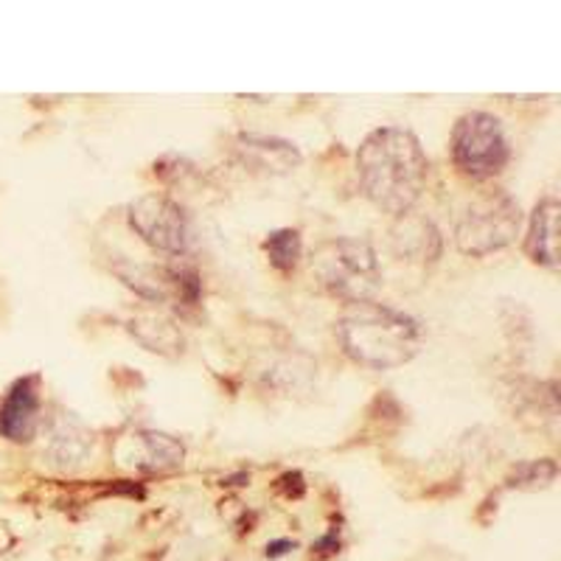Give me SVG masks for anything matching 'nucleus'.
Wrapping results in <instances>:
<instances>
[{"label":"nucleus","mask_w":561,"mask_h":561,"mask_svg":"<svg viewBox=\"0 0 561 561\" xmlns=\"http://www.w3.org/2000/svg\"><path fill=\"white\" fill-rule=\"evenodd\" d=\"M427 154L421 140L404 127H379L363 140L357 152V178L363 194L377 205L402 217L413 208L427 183Z\"/></svg>","instance_id":"obj_1"},{"label":"nucleus","mask_w":561,"mask_h":561,"mask_svg":"<svg viewBox=\"0 0 561 561\" xmlns=\"http://www.w3.org/2000/svg\"><path fill=\"white\" fill-rule=\"evenodd\" d=\"M337 337L354 363L390 370L410 363L419 354L424 329L413 314L365 300V304H354L340 318Z\"/></svg>","instance_id":"obj_2"},{"label":"nucleus","mask_w":561,"mask_h":561,"mask_svg":"<svg viewBox=\"0 0 561 561\" xmlns=\"http://www.w3.org/2000/svg\"><path fill=\"white\" fill-rule=\"evenodd\" d=\"M312 275L323 289L348 304H365L382 287L377 253L363 239H332L312 255Z\"/></svg>","instance_id":"obj_3"},{"label":"nucleus","mask_w":561,"mask_h":561,"mask_svg":"<svg viewBox=\"0 0 561 561\" xmlns=\"http://www.w3.org/2000/svg\"><path fill=\"white\" fill-rule=\"evenodd\" d=\"M519 225H523V208L517 199L505 192H489L463 210L455 228V242L460 253L480 259L508 248L519 237Z\"/></svg>","instance_id":"obj_4"},{"label":"nucleus","mask_w":561,"mask_h":561,"mask_svg":"<svg viewBox=\"0 0 561 561\" xmlns=\"http://www.w3.org/2000/svg\"><path fill=\"white\" fill-rule=\"evenodd\" d=\"M508 158V135L497 115L483 113V110L460 115L453 129V160L466 178H494L503 172Z\"/></svg>","instance_id":"obj_5"},{"label":"nucleus","mask_w":561,"mask_h":561,"mask_svg":"<svg viewBox=\"0 0 561 561\" xmlns=\"http://www.w3.org/2000/svg\"><path fill=\"white\" fill-rule=\"evenodd\" d=\"M127 217L135 233L149 248L169 255H185L192 250V222L174 199L163 194H147L129 203Z\"/></svg>","instance_id":"obj_6"},{"label":"nucleus","mask_w":561,"mask_h":561,"mask_svg":"<svg viewBox=\"0 0 561 561\" xmlns=\"http://www.w3.org/2000/svg\"><path fill=\"white\" fill-rule=\"evenodd\" d=\"M39 424V393L37 377H23L9 388L7 402L0 408V433L14 444H26L34 438Z\"/></svg>","instance_id":"obj_7"},{"label":"nucleus","mask_w":561,"mask_h":561,"mask_svg":"<svg viewBox=\"0 0 561 561\" xmlns=\"http://www.w3.org/2000/svg\"><path fill=\"white\" fill-rule=\"evenodd\" d=\"M237 152L242 154L248 167L262 169V172L284 174L300 163V152L295 149V144L275 138V135L242 133L237 138Z\"/></svg>","instance_id":"obj_8"},{"label":"nucleus","mask_w":561,"mask_h":561,"mask_svg":"<svg viewBox=\"0 0 561 561\" xmlns=\"http://www.w3.org/2000/svg\"><path fill=\"white\" fill-rule=\"evenodd\" d=\"M556 222H559V203L556 197L539 199L530 214V230L525 239V250L536 264L553 270L559 264V248H556Z\"/></svg>","instance_id":"obj_9"},{"label":"nucleus","mask_w":561,"mask_h":561,"mask_svg":"<svg viewBox=\"0 0 561 561\" xmlns=\"http://www.w3.org/2000/svg\"><path fill=\"white\" fill-rule=\"evenodd\" d=\"M396 250L415 262H435L440 255V233L430 219H402L396 228Z\"/></svg>","instance_id":"obj_10"},{"label":"nucleus","mask_w":561,"mask_h":561,"mask_svg":"<svg viewBox=\"0 0 561 561\" xmlns=\"http://www.w3.org/2000/svg\"><path fill=\"white\" fill-rule=\"evenodd\" d=\"M133 438L140 447V460L135 466L144 469V472H169V469H178L183 463L185 449L172 435L144 430V433L133 435Z\"/></svg>","instance_id":"obj_11"},{"label":"nucleus","mask_w":561,"mask_h":561,"mask_svg":"<svg viewBox=\"0 0 561 561\" xmlns=\"http://www.w3.org/2000/svg\"><path fill=\"white\" fill-rule=\"evenodd\" d=\"M264 250H267L270 264L278 273H293L300 262V253H304V242H300L298 230L280 228L264 239Z\"/></svg>","instance_id":"obj_12"},{"label":"nucleus","mask_w":561,"mask_h":561,"mask_svg":"<svg viewBox=\"0 0 561 561\" xmlns=\"http://www.w3.org/2000/svg\"><path fill=\"white\" fill-rule=\"evenodd\" d=\"M559 474V466L553 460H528V463H519L514 472H511L508 485H519V489H536V485H550Z\"/></svg>","instance_id":"obj_13"},{"label":"nucleus","mask_w":561,"mask_h":561,"mask_svg":"<svg viewBox=\"0 0 561 561\" xmlns=\"http://www.w3.org/2000/svg\"><path fill=\"white\" fill-rule=\"evenodd\" d=\"M275 485H278V491L284 494V497H304V491H307V483H304V474L300 472H287L280 474L278 480H275Z\"/></svg>","instance_id":"obj_14"},{"label":"nucleus","mask_w":561,"mask_h":561,"mask_svg":"<svg viewBox=\"0 0 561 561\" xmlns=\"http://www.w3.org/2000/svg\"><path fill=\"white\" fill-rule=\"evenodd\" d=\"M312 550H318L320 556H332L340 550V528H332L325 536H320L318 542L312 545Z\"/></svg>","instance_id":"obj_15"},{"label":"nucleus","mask_w":561,"mask_h":561,"mask_svg":"<svg viewBox=\"0 0 561 561\" xmlns=\"http://www.w3.org/2000/svg\"><path fill=\"white\" fill-rule=\"evenodd\" d=\"M295 548H298V542H293V539H275V542L267 545V559H280V556H287Z\"/></svg>","instance_id":"obj_16"},{"label":"nucleus","mask_w":561,"mask_h":561,"mask_svg":"<svg viewBox=\"0 0 561 561\" xmlns=\"http://www.w3.org/2000/svg\"><path fill=\"white\" fill-rule=\"evenodd\" d=\"M248 483H250V474L248 472H239V474H233V478L222 480V485H248Z\"/></svg>","instance_id":"obj_17"}]
</instances>
